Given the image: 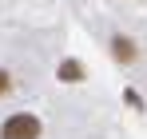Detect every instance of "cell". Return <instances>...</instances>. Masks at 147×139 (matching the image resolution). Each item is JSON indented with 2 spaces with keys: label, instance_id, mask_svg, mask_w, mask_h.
I'll return each instance as SVG.
<instances>
[{
  "label": "cell",
  "instance_id": "3",
  "mask_svg": "<svg viewBox=\"0 0 147 139\" xmlns=\"http://www.w3.org/2000/svg\"><path fill=\"white\" fill-rule=\"evenodd\" d=\"M80 76H84V68H80V64H64V68H60V80H64V84H76Z\"/></svg>",
  "mask_w": 147,
  "mask_h": 139
},
{
  "label": "cell",
  "instance_id": "2",
  "mask_svg": "<svg viewBox=\"0 0 147 139\" xmlns=\"http://www.w3.org/2000/svg\"><path fill=\"white\" fill-rule=\"evenodd\" d=\"M115 60H135V48H131V40H123V36H115Z\"/></svg>",
  "mask_w": 147,
  "mask_h": 139
},
{
  "label": "cell",
  "instance_id": "1",
  "mask_svg": "<svg viewBox=\"0 0 147 139\" xmlns=\"http://www.w3.org/2000/svg\"><path fill=\"white\" fill-rule=\"evenodd\" d=\"M4 139H40V119L36 115H12V119H4Z\"/></svg>",
  "mask_w": 147,
  "mask_h": 139
},
{
  "label": "cell",
  "instance_id": "4",
  "mask_svg": "<svg viewBox=\"0 0 147 139\" xmlns=\"http://www.w3.org/2000/svg\"><path fill=\"white\" fill-rule=\"evenodd\" d=\"M8 88H12V80H8V72H0V95L8 92Z\"/></svg>",
  "mask_w": 147,
  "mask_h": 139
}]
</instances>
